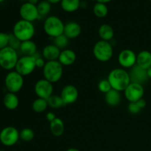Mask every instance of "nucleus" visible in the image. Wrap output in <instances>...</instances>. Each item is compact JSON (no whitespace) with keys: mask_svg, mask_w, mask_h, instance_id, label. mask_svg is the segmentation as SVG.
<instances>
[{"mask_svg":"<svg viewBox=\"0 0 151 151\" xmlns=\"http://www.w3.org/2000/svg\"><path fill=\"white\" fill-rule=\"evenodd\" d=\"M108 81L111 88L118 91H125L131 83L129 73L122 68L114 69L110 72L108 76Z\"/></svg>","mask_w":151,"mask_h":151,"instance_id":"1","label":"nucleus"},{"mask_svg":"<svg viewBox=\"0 0 151 151\" xmlns=\"http://www.w3.org/2000/svg\"><path fill=\"white\" fill-rule=\"evenodd\" d=\"M13 34L21 42L29 41L35 35V27L32 22L22 19L14 24Z\"/></svg>","mask_w":151,"mask_h":151,"instance_id":"2","label":"nucleus"},{"mask_svg":"<svg viewBox=\"0 0 151 151\" xmlns=\"http://www.w3.org/2000/svg\"><path fill=\"white\" fill-rule=\"evenodd\" d=\"M63 66L58 60L47 61L43 68V75L44 79L52 83L58 82L63 76Z\"/></svg>","mask_w":151,"mask_h":151,"instance_id":"3","label":"nucleus"},{"mask_svg":"<svg viewBox=\"0 0 151 151\" xmlns=\"http://www.w3.org/2000/svg\"><path fill=\"white\" fill-rule=\"evenodd\" d=\"M64 27V24L60 18L51 16L47 17L44 21V30L47 35L55 38L63 35Z\"/></svg>","mask_w":151,"mask_h":151,"instance_id":"4","label":"nucleus"},{"mask_svg":"<svg viewBox=\"0 0 151 151\" xmlns=\"http://www.w3.org/2000/svg\"><path fill=\"white\" fill-rule=\"evenodd\" d=\"M93 54L95 58L100 62H107L113 57L114 50L109 41H98L94 46Z\"/></svg>","mask_w":151,"mask_h":151,"instance_id":"5","label":"nucleus"},{"mask_svg":"<svg viewBox=\"0 0 151 151\" xmlns=\"http://www.w3.org/2000/svg\"><path fill=\"white\" fill-rule=\"evenodd\" d=\"M19 60L17 52L10 47L0 50V66L5 70H11L16 68Z\"/></svg>","mask_w":151,"mask_h":151,"instance_id":"6","label":"nucleus"},{"mask_svg":"<svg viewBox=\"0 0 151 151\" xmlns=\"http://www.w3.org/2000/svg\"><path fill=\"white\" fill-rule=\"evenodd\" d=\"M4 85L8 92L17 93L24 86V78L22 75L16 71H11L4 78Z\"/></svg>","mask_w":151,"mask_h":151,"instance_id":"7","label":"nucleus"},{"mask_svg":"<svg viewBox=\"0 0 151 151\" xmlns=\"http://www.w3.org/2000/svg\"><path fill=\"white\" fill-rule=\"evenodd\" d=\"M35 68V56H23L19 58L15 69L24 77L30 75Z\"/></svg>","mask_w":151,"mask_h":151,"instance_id":"8","label":"nucleus"},{"mask_svg":"<svg viewBox=\"0 0 151 151\" xmlns=\"http://www.w3.org/2000/svg\"><path fill=\"white\" fill-rule=\"evenodd\" d=\"M20 138V133L15 127L7 126L0 132V142L5 146H13L17 143Z\"/></svg>","mask_w":151,"mask_h":151,"instance_id":"9","label":"nucleus"},{"mask_svg":"<svg viewBox=\"0 0 151 151\" xmlns=\"http://www.w3.org/2000/svg\"><path fill=\"white\" fill-rule=\"evenodd\" d=\"M125 97L130 103H136L140 99L143 98L145 90L142 85L136 83H130L125 91Z\"/></svg>","mask_w":151,"mask_h":151,"instance_id":"10","label":"nucleus"},{"mask_svg":"<svg viewBox=\"0 0 151 151\" xmlns=\"http://www.w3.org/2000/svg\"><path fill=\"white\" fill-rule=\"evenodd\" d=\"M34 90L36 95L39 98L47 100L53 94L52 83L46 79H41L36 82L34 86Z\"/></svg>","mask_w":151,"mask_h":151,"instance_id":"11","label":"nucleus"},{"mask_svg":"<svg viewBox=\"0 0 151 151\" xmlns=\"http://www.w3.org/2000/svg\"><path fill=\"white\" fill-rule=\"evenodd\" d=\"M19 13L23 20L33 22L40 18L37 5L30 2H25L21 6Z\"/></svg>","mask_w":151,"mask_h":151,"instance_id":"12","label":"nucleus"},{"mask_svg":"<svg viewBox=\"0 0 151 151\" xmlns=\"http://www.w3.org/2000/svg\"><path fill=\"white\" fill-rule=\"evenodd\" d=\"M137 55L131 50H124L119 52L118 62L123 68H132L137 64Z\"/></svg>","mask_w":151,"mask_h":151,"instance_id":"13","label":"nucleus"},{"mask_svg":"<svg viewBox=\"0 0 151 151\" xmlns=\"http://www.w3.org/2000/svg\"><path fill=\"white\" fill-rule=\"evenodd\" d=\"M78 90L75 86L66 85L62 89L60 97L65 105L72 104L75 103L78 98Z\"/></svg>","mask_w":151,"mask_h":151,"instance_id":"14","label":"nucleus"},{"mask_svg":"<svg viewBox=\"0 0 151 151\" xmlns=\"http://www.w3.org/2000/svg\"><path fill=\"white\" fill-rule=\"evenodd\" d=\"M129 75L131 83H136L141 84V85H142L148 79L147 75V69H143L137 64L131 68Z\"/></svg>","mask_w":151,"mask_h":151,"instance_id":"15","label":"nucleus"},{"mask_svg":"<svg viewBox=\"0 0 151 151\" xmlns=\"http://www.w3.org/2000/svg\"><path fill=\"white\" fill-rule=\"evenodd\" d=\"M81 32L82 28L79 24L75 22H70L65 24L63 35H66L69 39H73L78 38L81 35Z\"/></svg>","mask_w":151,"mask_h":151,"instance_id":"16","label":"nucleus"},{"mask_svg":"<svg viewBox=\"0 0 151 151\" xmlns=\"http://www.w3.org/2000/svg\"><path fill=\"white\" fill-rule=\"evenodd\" d=\"M77 58L76 53L72 50L66 49L60 52L58 58V61L62 64V66H71L75 62Z\"/></svg>","mask_w":151,"mask_h":151,"instance_id":"17","label":"nucleus"},{"mask_svg":"<svg viewBox=\"0 0 151 151\" xmlns=\"http://www.w3.org/2000/svg\"><path fill=\"white\" fill-rule=\"evenodd\" d=\"M60 54V49L56 47L55 44L47 45L43 49L42 55L44 59L47 61H52V60H58L59 55Z\"/></svg>","mask_w":151,"mask_h":151,"instance_id":"18","label":"nucleus"},{"mask_svg":"<svg viewBox=\"0 0 151 151\" xmlns=\"http://www.w3.org/2000/svg\"><path fill=\"white\" fill-rule=\"evenodd\" d=\"M3 104H4V107L8 110H15L19 106V97L15 93H6L3 97Z\"/></svg>","mask_w":151,"mask_h":151,"instance_id":"19","label":"nucleus"},{"mask_svg":"<svg viewBox=\"0 0 151 151\" xmlns=\"http://www.w3.org/2000/svg\"><path fill=\"white\" fill-rule=\"evenodd\" d=\"M137 65L145 69L151 66V52L147 50L141 51L137 56Z\"/></svg>","mask_w":151,"mask_h":151,"instance_id":"20","label":"nucleus"},{"mask_svg":"<svg viewBox=\"0 0 151 151\" xmlns=\"http://www.w3.org/2000/svg\"><path fill=\"white\" fill-rule=\"evenodd\" d=\"M50 130L52 134L55 137H60L65 131L64 122L61 119L57 117L55 119L50 122Z\"/></svg>","mask_w":151,"mask_h":151,"instance_id":"21","label":"nucleus"},{"mask_svg":"<svg viewBox=\"0 0 151 151\" xmlns=\"http://www.w3.org/2000/svg\"><path fill=\"white\" fill-rule=\"evenodd\" d=\"M19 49L24 56H35L37 52L36 44L31 40L22 41Z\"/></svg>","mask_w":151,"mask_h":151,"instance_id":"22","label":"nucleus"},{"mask_svg":"<svg viewBox=\"0 0 151 151\" xmlns=\"http://www.w3.org/2000/svg\"><path fill=\"white\" fill-rule=\"evenodd\" d=\"M98 34L101 40L109 41L114 36V31L111 25L108 24H103L99 27Z\"/></svg>","mask_w":151,"mask_h":151,"instance_id":"23","label":"nucleus"},{"mask_svg":"<svg viewBox=\"0 0 151 151\" xmlns=\"http://www.w3.org/2000/svg\"><path fill=\"white\" fill-rule=\"evenodd\" d=\"M105 100L110 106H116L120 103L121 95L119 91L112 88L111 90L105 94Z\"/></svg>","mask_w":151,"mask_h":151,"instance_id":"24","label":"nucleus"},{"mask_svg":"<svg viewBox=\"0 0 151 151\" xmlns=\"http://www.w3.org/2000/svg\"><path fill=\"white\" fill-rule=\"evenodd\" d=\"M81 3V0H61L60 6L64 11L72 13L78 10Z\"/></svg>","mask_w":151,"mask_h":151,"instance_id":"25","label":"nucleus"},{"mask_svg":"<svg viewBox=\"0 0 151 151\" xmlns=\"http://www.w3.org/2000/svg\"><path fill=\"white\" fill-rule=\"evenodd\" d=\"M48 106V103H47V100L38 97L32 103V109L35 113H42L47 110Z\"/></svg>","mask_w":151,"mask_h":151,"instance_id":"26","label":"nucleus"},{"mask_svg":"<svg viewBox=\"0 0 151 151\" xmlns=\"http://www.w3.org/2000/svg\"><path fill=\"white\" fill-rule=\"evenodd\" d=\"M93 12L97 17L104 18L108 15L109 9H108L106 4L97 2L93 7Z\"/></svg>","mask_w":151,"mask_h":151,"instance_id":"27","label":"nucleus"},{"mask_svg":"<svg viewBox=\"0 0 151 151\" xmlns=\"http://www.w3.org/2000/svg\"><path fill=\"white\" fill-rule=\"evenodd\" d=\"M47 100V103H48V106H50V107L52 108V109H58L63 107V106H65L64 103H63V100H62L60 96L54 95V94H52V95L50 97H49Z\"/></svg>","mask_w":151,"mask_h":151,"instance_id":"28","label":"nucleus"},{"mask_svg":"<svg viewBox=\"0 0 151 151\" xmlns=\"http://www.w3.org/2000/svg\"><path fill=\"white\" fill-rule=\"evenodd\" d=\"M37 8H38V13H39L40 17L45 16L48 14L51 10V4L48 1H41L37 4Z\"/></svg>","mask_w":151,"mask_h":151,"instance_id":"29","label":"nucleus"},{"mask_svg":"<svg viewBox=\"0 0 151 151\" xmlns=\"http://www.w3.org/2000/svg\"><path fill=\"white\" fill-rule=\"evenodd\" d=\"M35 137V133L31 128H25L20 132V139L24 142H31Z\"/></svg>","mask_w":151,"mask_h":151,"instance_id":"30","label":"nucleus"},{"mask_svg":"<svg viewBox=\"0 0 151 151\" xmlns=\"http://www.w3.org/2000/svg\"><path fill=\"white\" fill-rule=\"evenodd\" d=\"M54 42L55 45L58 47L59 49H63L67 47L68 44H69V38L63 34L60 36L55 38Z\"/></svg>","mask_w":151,"mask_h":151,"instance_id":"31","label":"nucleus"},{"mask_svg":"<svg viewBox=\"0 0 151 151\" xmlns=\"http://www.w3.org/2000/svg\"><path fill=\"white\" fill-rule=\"evenodd\" d=\"M98 89L102 93H104V94H106L110 90L112 89L110 83L109 82L108 79L102 80V81H100V83H98Z\"/></svg>","mask_w":151,"mask_h":151,"instance_id":"32","label":"nucleus"},{"mask_svg":"<svg viewBox=\"0 0 151 151\" xmlns=\"http://www.w3.org/2000/svg\"><path fill=\"white\" fill-rule=\"evenodd\" d=\"M10 35L5 32H0V50L8 47Z\"/></svg>","mask_w":151,"mask_h":151,"instance_id":"33","label":"nucleus"},{"mask_svg":"<svg viewBox=\"0 0 151 151\" xmlns=\"http://www.w3.org/2000/svg\"><path fill=\"white\" fill-rule=\"evenodd\" d=\"M21 41L18 39L17 38L14 36L13 34H10V41H9V47H12L14 50H16V49H19L21 45Z\"/></svg>","mask_w":151,"mask_h":151,"instance_id":"34","label":"nucleus"},{"mask_svg":"<svg viewBox=\"0 0 151 151\" xmlns=\"http://www.w3.org/2000/svg\"><path fill=\"white\" fill-rule=\"evenodd\" d=\"M128 111H129L130 113L133 114H139L142 110V109L139 107L138 105L137 104V103H130L129 105H128Z\"/></svg>","mask_w":151,"mask_h":151,"instance_id":"35","label":"nucleus"},{"mask_svg":"<svg viewBox=\"0 0 151 151\" xmlns=\"http://www.w3.org/2000/svg\"><path fill=\"white\" fill-rule=\"evenodd\" d=\"M46 63L44 61V59L42 58L35 57V65H36V67L38 68H44V66H45Z\"/></svg>","mask_w":151,"mask_h":151,"instance_id":"36","label":"nucleus"},{"mask_svg":"<svg viewBox=\"0 0 151 151\" xmlns=\"http://www.w3.org/2000/svg\"><path fill=\"white\" fill-rule=\"evenodd\" d=\"M46 118H47V119L49 121V122H51L52 121L55 119L57 117H56L55 114L53 112H48V113L47 114V115H46Z\"/></svg>","mask_w":151,"mask_h":151,"instance_id":"37","label":"nucleus"},{"mask_svg":"<svg viewBox=\"0 0 151 151\" xmlns=\"http://www.w3.org/2000/svg\"><path fill=\"white\" fill-rule=\"evenodd\" d=\"M136 103H137V104L138 105V106L141 109H144V108H145L146 105H147V103H146V100H145V99H143V98L140 99V100H139L138 101L136 102Z\"/></svg>","mask_w":151,"mask_h":151,"instance_id":"38","label":"nucleus"},{"mask_svg":"<svg viewBox=\"0 0 151 151\" xmlns=\"http://www.w3.org/2000/svg\"><path fill=\"white\" fill-rule=\"evenodd\" d=\"M96 1H97V2L103 3V4H107V3L111 1L112 0H96Z\"/></svg>","mask_w":151,"mask_h":151,"instance_id":"39","label":"nucleus"},{"mask_svg":"<svg viewBox=\"0 0 151 151\" xmlns=\"http://www.w3.org/2000/svg\"><path fill=\"white\" fill-rule=\"evenodd\" d=\"M48 1L50 4H57V3L61 1V0H47Z\"/></svg>","mask_w":151,"mask_h":151,"instance_id":"40","label":"nucleus"},{"mask_svg":"<svg viewBox=\"0 0 151 151\" xmlns=\"http://www.w3.org/2000/svg\"><path fill=\"white\" fill-rule=\"evenodd\" d=\"M147 75L148 78H151V66L147 69Z\"/></svg>","mask_w":151,"mask_h":151,"instance_id":"41","label":"nucleus"},{"mask_svg":"<svg viewBox=\"0 0 151 151\" xmlns=\"http://www.w3.org/2000/svg\"><path fill=\"white\" fill-rule=\"evenodd\" d=\"M29 2L32 3V4H35V5H36L37 3L38 2V0H29Z\"/></svg>","mask_w":151,"mask_h":151,"instance_id":"42","label":"nucleus"},{"mask_svg":"<svg viewBox=\"0 0 151 151\" xmlns=\"http://www.w3.org/2000/svg\"><path fill=\"white\" fill-rule=\"evenodd\" d=\"M66 151H80V150L76 148H74V147H72V148H69L68 150H66Z\"/></svg>","mask_w":151,"mask_h":151,"instance_id":"43","label":"nucleus"},{"mask_svg":"<svg viewBox=\"0 0 151 151\" xmlns=\"http://www.w3.org/2000/svg\"><path fill=\"white\" fill-rule=\"evenodd\" d=\"M3 1H4V0H0V2H2Z\"/></svg>","mask_w":151,"mask_h":151,"instance_id":"44","label":"nucleus"},{"mask_svg":"<svg viewBox=\"0 0 151 151\" xmlns=\"http://www.w3.org/2000/svg\"><path fill=\"white\" fill-rule=\"evenodd\" d=\"M0 151H6V150H0Z\"/></svg>","mask_w":151,"mask_h":151,"instance_id":"45","label":"nucleus"}]
</instances>
